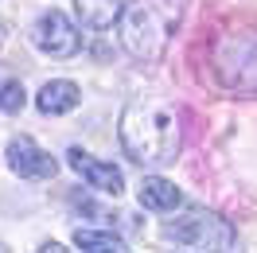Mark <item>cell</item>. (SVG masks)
Wrapping results in <instances>:
<instances>
[{
	"mask_svg": "<svg viewBox=\"0 0 257 253\" xmlns=\"http://www.w3.org/2000/svg\"><path fill=\"white\" fill-rule=\"evenodd\" d=\"M121 144L128 160L145 168H164L179 156V117L164 97H137L121 113Z\"/></svg>",
	"mask_w": 257,
	"mask_h": 253,
	"instance_id": "cell-1",
	"label": "cell"
},
{
	"mask_svg": "<svg viewBox=\"0 0 257 253\" xmlns=\"http://www.w3.org/2000/svg\"><path fill=\"white\" fill-rule=\"evenodd\" d=\"M179 16H183V0H133L121 12V43L133 59L156 63L172 43Z\"/></svg>",
	"mask_w": 257,
	"mask_h": 253,
	"instance_id": "cell-2",
	"label": "cell"
},
{
	"mask_svg": "<svg viewBox=\"0 0 257 253\" xmlns=\"http://www.w3.org/2000/svg\"><path fill=\"white\" fill-rule=\"evenodd\" d=\"M164 241H176V245H187V249H230L238 234L234 226L218 214H207V210H191L183 218H172L160 226Z\"/></svg>",
	"mask_w": 257,
	"mask_h": 253,
	"instance_id": "cell-3",
	"label": "cell"
},
{
	"mask_svg": "<svg viewBox=\"0 0 257 253\" xmlns=\"http://www.w3.org/2000/svg\"><path fill=\"white\" fill-rule=\"evenodd\" d=\"M257 70V35H226L218 47V74L230 90H253V74Z\"/></svg>",
	"mask_w": 257,
	"mask_h": 253,
	"instance_id": "cell-4",
	"label": "cell"
},
{
	"mask_svg": "<svg viewBox=\"0 0 257 253\" xmlns=\"http://www.w3.org/2000/svg\"><path fill=\"white\" fill-rule=\"evenodd\" d=\"M32 39H35V47L43 51V55H51V59H74V55H78V47H82L74 24H70L63 12H55V8L35 20Z\"/></svg>",
	"mask_w": 257,
	"mask_h": 253,
	"instance_id": "cell-5",
	"label": "cell"
},
{
	"mask_svg": "<svg viewBox=\"0 0 257 253\" xmlns=\"http://www.w3.org/2000/svg\"><path fill=\"white\" fill-rule=\"evenodd\" d=\"M8 168L20 175V179H55L59 164L51 152H43L32 137H16L8 141Z\"/></svg>",
	"mask_w": 257,
	"mask_h": 253,
	"instance_id": "cell-6",
	"label": "cell"
},
{
	"mask_svg": "<svg viewBox=\"0 0 257 253\" xmlns=\"http://www.w3.org/2000/svg\"><path fill=\"white\" fill-rule=\"evenodd\" d=\"M66 164H70L90 187L105 191V195H121V191H125V175H121V168H113V164H105V160L90 156L86 148H70V152H66Z\"/></svg>",
	"mask_w": 257,
	"mask_h": 253,
	"instance_id": "cell-7",
	"label": "cell"
},
{
	"mask_svg": "<svg viewBox=\"0 0 257 253\" xmlns=\"http://www.w3.org/2000/svg\"><path fill=\"white\" fill-rule=\"evenodd\" d=\"M78 101H82V90L74 86V82H66V78L47 82V86L35 94V105H39V113H47V117H59V113L78 109Z\"/></svg>",
	"mask_w": 257,
	"mask_h": 253,
	"instance_id": "cell-8",
	"label": "cell"
},
{
	"mask_svg": "<svg viewBox=\"0 0 257 253\" xmlns=\"http://www.w3.org/2000/svg\"><path fill=\"white\" fill-rule=\"evenodd\" d=\"M74 12H78V20L90 32H105V28H113L121 20L125 0H74Z\"/></svg>",
	"mask_w": 257,
	"mask_h": 253,
	"instance_id": "cell-9",
	"label": "cell"
},
{
	"mask_svg": "<svg viewBox=\"0 0 257 253\" xmlns=\"http://www.w3.org/2000/svg\"><path fill=\"white\" fill-rule=\"evenodd\" d=\"M137 195H141V206H148V210H176L183 203L179 187L172 179H160V175H145Z\"/></svg>",
	"mask_w": 257,
	"mask_h": 253,
	"instance_id": "cell-10",
	"label": "cell"
},
{
	"mask_svg": "<svg viewBox=\"0 0 257 253\" xmlns=\"http://www.w3.org/2000/svg\"><path fill=\"white\" fill-rule=\"evenodd\" d=\"M74 245H78V249H94V253L125 249V241L117 234H109V230H74Z\"/></svg>",
	"mask_w": 257,
	"mask_h": 253,
	"instance_id": "cell-11",
	"label": "cell"
},
{
	"mask_svg": "<svg viewBox=\"0 0 257 253\" xmlns=\"http://www.w3.org/2000/svg\"><path fill=\"white\" fill-rule=\"evenodd\" d=\"M24 101H28V94H24L20 78H12V74L0 70V113H20Z\"/></svg>",
	"mask_w": 257,
	"mask_h": 253,
	"instance_id": "cell-12",
	"label": "cell"
}]
</instances>
